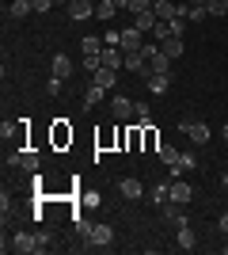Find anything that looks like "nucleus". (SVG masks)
<instances>
[{"label":"nucleus","instance_id":"0eeeda50","mask_svg":"<svg viewBox=\"0 0 228 255\" xmlns=\"http://www.w3.org/2000/svg\"><path fill=\"white\" fill-rule=\"evenodd\" d=\"M99 57H103V65H107V69H114V73H118V69H126V53H122L118 46H107Z\"/></svg>","mask_w":228,"mask_h":255},{"label":"nucleus","instance_id":"cd10ccee","mask_svg":"<svg viewBox=\"0 0 228 255\" xmlns=\"http://www.w3.org/2000/svg\"><path fill=\"white\" fill-rule=\"evenodd\" d=\"M171 34H179V38H183V34H186V15H179V19H171Z\"/></svg>","mask_w":228,"mask_h":255},{"label":"nucleus","instance_id":"4468645a","mask_svg":"<svg viewBox=\"0 0 228 255\" xmlns=\"http://www.w3.org/2000/svg\"><path fill=\"white\" fill-rule=\"evenodd\" d=\"M160 50L175 61V57H183V38H179V34H167V38L160 42Z\"/></svg>","mask_w":228,"mask_h":255},{"label":"nucleus","instance_id":"ddd939ff","mask_svg":"<svg viewBox=\"0 0 228 255\" xmlns=\"http://www.w3.org/2000/svg\"><path fill=\"white\" fill-rule=\"evenodd\" d=\"M175 244L183 248V252H194V248H198L194 233H190V225H179V233H175Z\"/></svg>","mask_w":228,"mask_h":255},{"label":"nucleus","instance_id":"aec40b11","mask_svg":"<svg viewBox=\"0 0 228 255\" xmlns=\"http://www.w3.org/2000/svg\"><path fill=\"white\" fill-rule=\"evenodd\" d=\"M38 164H42V160H38V152H31V149H23V152H19V168L38 171Z\"/></svg>","mask_w":228,"mask_h":255},{"label":"nucleus","instance_id":"bb28decb","mask_svg":"<svg viewBox=\"0 0 228 255\" xmlns=\"http://www.w3.org/2000/svg\"><path fill=\"white\" fill-rule=\"evenodd\" d=\"M206 15H209V11H206V4H190V11H186V19H190V23H202Z\"/></svg>","mask_w":228,"mask_h":255},{"label":"nucleus","instance_id":"393cba45","mask_svg":"<svg viewBox=\"0 0 228 255\" xmlns=\"http://www.w3.org/2000/svg\"><path fill=\"white\" fill-rule=\"evenodd\" d=\"M80 50H84V53H103V50H107V46H103V42H99V38H95V34H87V38H84V42H80Z\"/></svg>","mask_w":228,"mask_h":255},{"label":"nucleus","instance_id":"58836bf2","mask_svg":"<svg viewBox=\"0 0 228 255\" xmlns=\"http://www.w3.org/2000/svg\"><path fill=\"white\" fill-rule=\"evenodd\" d=\"M225 210H228V206H225Z\"/></svg>","mask_w":228,"mask_h":255},{"label":"nucleus","instance_id":"c9c22d12","mask_svg":"<svg viewBox=\"0 0 228 255\" xmlns=\"http://www.w3.org/2000/svg\"><path fill=\"white\" fill-rule=\"evenodd\" d=\"M186 4H206V0H186Z\"/></svg>","mask_w":228,"mask_h":255},{"label":"nucleus","instance_id":"20e7f679","mask_svg":"<svg viewBox=\"0 0 228 255\" xmlns=\"http://www.w3.org/2000/svg\"><path fill=\"white\" fill-rule=\"evenodd\" d=\"M91 244L103 248V252L114 248V229H110V225H95V229H91Z\"/></svg>","mask_w":228,"mask_h":255},{"label":"nucleus","instance_id":"39448f33","mask_svg":"<svg viewBox=\"0 0 228 255\" xmlns=\"http://www.w3.org/2000/svg\"><path fill=\"white\" fill-rule=\"evenodd\" d=\"M91 15H95L91 0H69V19H91Z\"/></svg>","mask_w":228,"mask_h":255},{"label":"nucleus","instance_id":"a211bd4d","mask_svg":"<svg viewBox=\"0 0 228 255\" xmlns=\"http://www.w3.org/2000/svg\"><path fill=\"white\" fill-rule=\"evenodd\" d=\"M99 99H103V88H99V84H91V88H84V99H80V107H84V111H91V107H95Z\"/></svg>","mask_w":228,"mask_h":255},{"label":"nucleus","instance_id":"9d476101","mask_svg":"<svg viewBox=\"0 0 228 255\" xmlns=\"http://www.w3.org/2000/svg\"><path fill=\"white\" fill-rule=\"evenodd\" d=\"M149 80V92L152 96H163L167 88H171V73H152V76H145Z\"/></svg>","mask_w":228,"mask_h":255},{"label":"nucleus","instance_id":"6e6552de","mask_svg":"<svg viewBox=\"0 0 228 255\" xmlns=\"http://www.w3.org/2000/svg\"><path fill=\"white\" fill-rule=\"evenodd\" d=\"M50 61H54V65H50V73H54L57 80H69V76H73V61H69L65 53H54Z\"/></svg>","mask_w":228,"mask_h":255},{"label":"nucleus","instance_id":"f8f14e48","mask_svg":"<svg viewBox=\"0 0 228 255\" xmlns=\"http://www.w3.org/2000/svg\"><path fill=\"white\" fill-rule=\"evenodd\" d=\"M156 23H160L156 8H149V11H137V15H133V27H141V31H156Z\"/></svg>","mask_w":228,"mask_h":255},{"label":"nucleus","instance_id":"c756f323","mask_svg":"<svg viewBox=\"0 0 228 255\" xmlns=\"http://www.w3.org/2000/svg\"><path fill=\"white\" fill-rule=\"evenodd\" d=\"M54 141H57V145H65V141H73V133H69L65 126H57V129H54Z\"/></svg>","mask_w":228,"mask_h":255},{"label":"nucleus","instance_id":"2eb2a0df","mask_svg":"<svg viewBox=\"0 0 228 255\" xmlns=\"http://www.w3.org/2000/svg\"><path fill=\"white\" fill-rule=\"evenodd\" d=\"M118 191L126 194L130 202H137V198L145 194V187H141V179H122V183H118Z\"/></svg>","mask_w":228,"mask_h":255},{"label":"nucleus","instance_id":"f3484780","mask_svg":"<svg viewBox=\"0 0 228 255\" xmlns=\"http://www.w3.org/2000/svg\"><path fill=\"white\" fill-rule=\"evenodd\" d=\"M190 194H194V191H190V183H171V202L186 206V202H190Z\"/></svg>","mask_w":228,"mask_h":255},{"label":"nucleus","instance_id":"72a5a7b5","mask_svg":"<svg viewBox=\"0 0 228 255\" xmlns=\"http://www.w3.org/2000/svg\"><path fill=\"white\" fill-rule=\"evenodd\" d=\"M221 187H225V191H228V171H225V175H221Z\"/></svg>","mask_w":228,"mask_h":255},{"label":"nucleus","instance_id":"423d86ee","mask_svg":"<svg viewBox=\"0 0 228 255\" xmlns=\"http://www.w3.org/2000/svg\"><path fill=\"white\" fill-rule=\"evenodd\" d=\"M91 84H99V88H103V92H110V88L118 84V73L103 65V69H95V73H91Z\"/></svg>","mask_w":228,"mask_h":255},{"label":"nucleus","instance_id":"dca6fc26","mask_svg":"<svg viewBox=\"0 0 228 255\" xmlns=\"http://www.w3.org/2000/svg\"><path fill=\"white\" fill-rule=\"evenodd\" d=\"M31 11H34L31 0H11V4H8V15H11V19H27Z\"/></svg>","mask_w":228,"mask_h":255},{"label":"nucleus","instance_id":"a878e982","mask_svg":"<svg viewBox=\"0 0 228 255\" xmlns=\"http://www.w3.org/2000/svg\"><path fill=\"white\" fill-rule=\"evenodd\" d=\"M91 229H95V225L87 221V217H76V236H80V240H91Z\"/></svg>","mask_w":228,"mask_h":255},{"label":"nucleus","instance_id":"7c9ffc66","mask_svg":"<svg viewBox=\"0 0 228 255\" xmlns=\"http://www.w3.org/2000/svg\"><path fill=\"white\" fill-rule=\"evenodd\" d=\"M31 4H34V11H50L54 8V0H31Z\"/></svg>","mask_w":228,"mask_h":255},{"label":"nucleus","instance_id":"b1692460","mask_svg":"<svg viewBox=\"0 0 228 255\" xmlns=\"http://www.w3.org/2000/svg\"><path fill=\"white\" fill-rule=\"evenodd\" d=\"M206 11L221 19V15H228V0H206Z\"/></svg>","mask_w":228,"mask_h":255},{"label":"nucleus","instance_id":"4be33fe9","mask_svg":"<svg viewBox=\"0 0 228 255\" xmlns=\"http://www.w3.org/2000/svg\"><path fill=\"white\" fill-rule=\"evenodd\" d=\"M179 156H183L179 149H171V145H160V160L167 164V168H175V164H179Z\"/></svg>","mask_w":228,"mask_h":255},{"label":"nucleus","instance_id":"f03ea898","mask_svg":"<svg viewBox=\"0 0 228 255\" xmlns=\"http://www.w3.org/2000/svg\"><path fill=\"white\" fill-rule=\"evenodd\" d=\"M141 27H133V23H130V27H122V31H118V50H141Z\"/></svg>","mask_w":228,"mask_h":255},{"label":"nucleus","instance_id":"9b49d317","mask_svg":"<svg viewBox=\"0 0 228 255\" xmlns=\"http://www.w3.org/2000/svg\"><path fill=\"white\" fill-rule=\"evenodd\" d=\"M133 111H137V103H130L126 96H114V99H110V115H114V118H130Z\"/></svg>","mask_w":228,"mask_h":255},{"label":"nucleus","instance_id":"e433bc0d","mask_svg":"<svg viewBox=\"0 0 228 255\" xmlns=\"http://www.w3.org/2000/svg\"><path fill=\"white\" fill-rule=\"evenodd\" d=\"M54 4H61V0H54ZM65 4H69V0H65Z\"/></svg>","mask_w":228,"mask_h":255},{"label":"nucleus","instance_id":"473e14b6","mask_svg":"<svg viewBox=\"0 0 228 255\" xmlns=\"http://www.w3.org/2000/svg\"><path fill=\"white\" fill-rule=\"evenodd\" d=\"M221 233H225V236H228V210H225V213H221Z\"/></svg>","mask_w":228,"mask_h":255},{"label":"nucleus","instance_id":"f257e3e1","mask_svg":"<svg viewBox=\"0 0 228 255\" xmlns=\"http://www.w3.org/2000/svg\"><path fill=\"white\" fill-rule=\"evenodd\" d=\"M179 129H183V133H186L190 141H194V145H206V141L213 137V133H209V126H206V122H198V118H186V122H183Z\"/></svg>","mask_w":228,"mask_h":255},{"label":"nucleus","instance_id":"7ed1b4c3","mask_svg":"<svg viewBox=\"0 0 228 255\" xmlns=\"http://www.w3.org/2000/svg\"><path fill=\"white\" fill-rule=\"evenodd\" d=\"M4 248H11L15 255H31V252H38V240H34V233H15L11 244H4Z\"/></svg>","mask_w":228,"mask_h":255},{"label":"nucleus","instance_id":"5701e85b","mask_svg":"<svg viewBox=\"0 0 228 255\" xmlns=\"http://www.w3.org/2000/svg\"><path fill=\"white\" fill-rule=\"evenodd\" d=\"M114 11H118V4H114V0H99V4H95V15H99V19H110Z\"/></svg>","mask_w":228,"mask_h":255},{"label":"nucleus","instance_id":"6ab92c4d","mask_svg":"<svg viewBox=\"0 0 228 255\" xmlns=\"http://www.w3.org/2000/svg\"><path fill=\"white\" fill-rule=\"evenodd\" d=\"M149 198H152V202H156V206H163V202H167V198H171V183H156V187H152V191H149Z\"/></svg>","mask_w":228,"mask_h":255},{"label":"nucleus","instance_id":"412c9836","mask_svg":"<svg viewBox=\"0 0 228 255\" xmlns=\"http://www.w3.org/2000/svg\"><path fill=\"white\" fill-rule=\"evenodd\" d=\"M194 168H198V160L190 156V152H183V156H179V164L171 168V175H183V171H194Z\"/></svg>","mask_w":228,"mask_h":255},{"label":"nucleus","instance_id":"1a4fd4ad","mask_svg":"<svg viewBox=\"0 0 228 255\" xmlns=\"http://www.w3.org/2000/svg\"><path fill=\"white\" fill-rule=\"evenodd\" d=\"M160 213H163V217H167V221L175 225V229H179V225H186V213H183V206H179V202H171V198H167V202L160 206Z\"/></svg>","mask_w":228,"mask_h":255},{"label":"nucleus","instance_id":"f704fd0d","mask_svg":"<svg viewBox=\"0 0 228 255\" xmlns=\"http://www.w3.org/2000/svg\"><path fill=\"white\" fill-rule=\"evenodd\" d=\"M221 137H225V141H228V122H225V126H221Z\"/></svg>","mask_w":228,"mask_h":255},{"label":"nucleus","instance_id":"c85d7f7f","mask_svg":"<svg viewBox=\"0 0 228 255\" xmlns=\"http://www.w3.org/2000/svg\"><path fill=\"white\" fill-rule=\"evenodd\" d=\"M61 84H65V80H57V76H50V84H46V96H61Z\"/></svg>","mask_w":228,"mask_h":255},{"label":"nucleus","instance_id":"2f4dec72","mask_svg":"<svg viewBox=\"0 0 228 255\" xmlns=\"http://www.w3.org/2000/svg\"><path fill=\"white\" fill-rule=\"evenodd\" d=\"M34 240H38V252H46V248H50V236H46V233H34Z\"/></svg>","mask_w":228,"mask_h":255},{"label":"nucleus","instance_id":"4c0bfd02","mask_svg":"<svg viewBox=\"0 0 228 255\" xmlns=\"http://www.w3.org/2000/svg\"><path fill=\"white\" fill-rule=\"evenodd\" d=\"M152 4H160V0H152Z\"/></svg>","mask_w":228,"mask_h":255}]
</instances>
